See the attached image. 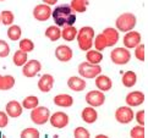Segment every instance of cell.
Returning a JSON list of instances; mask_svg holds the SVG:
<instances>
[{
	"instance_id": "4dcf8cb0",
	"label": "cell",
	"mask_w": 148,
	"mask_h": 138,
	"mask_svg": "<svg viewBox=\"0 0 148 138\" xmlns=\"http://www.w3.org/2000/svg\"><path fill=\"white\" fill-rule=\"evenodd\" d=\"M14 20H15V16H14L12 11H10V10H4V11L0 14V21H1V23H4L5 26H11L14 23Z\"/></svg>"
},
{
	"instance_id": "b9f144b4",
	"label": "cell",
	"mask_w": 148,
	"mask_h": 138,
	"mask_svg": "<svg viewBox=\"0 0 148 138\" xmlns=\"http://www.w3.org/2000/svg\"><path fill=\"white\" fill-rule=\"evenodd\" d=\"M1 86H3V76L0 75V91H1Z\"/></svg>"
},
{
	"instance_id": "2e32d148",
	"label": "cell",
	"mask_w": 148,
	"mask_h": 138,
	"mask_svg": "<svg viewBox=\"0 0 148 138\" xmlns=\"http://www.w3.org/2000/svg\"><path fill=\"white\" fill-rule=\"evenodd\" d=\"M53 86H54V77H53L51 75H49V73H47V75H43L39 81H38V88L40 92L43 93H48L51 91Z\"/></svg>"
},
{
	"instance_id": "9a60e30c",
	"label": "cell",
	"mask_w": 148,
	"mask_h": 138,
	"mask_svg": "<svg viewBox=\"0 0 148 138\" xmlns=\"http://www.w3.org/2000/svg\"><path fill=\"white\" fill-rule=\"evenodd\" d=\"M22 105H21L17 100H11L6 104V114L9 118H12V119H17L22 114Z\"/></svg>"
},
{
	"instance_id": "f35d334b",
	"label": "cell",
	"mask_w": 148,
	"mask_h": 138,
	"mask_svg": "<svg viewBox=\"0 0 148 138\" xmlns=\"http://www.w3.org/2000/svg\"><path fill=\"white\" fill-rule=\"evenodd\" d=\"M136 121L138 122V125L145 126V124H146V111L145 110L137 111V114H136Z\"/></svg>"
},
{
	"instance_id": "ac0fdd59",
	"label": "cell",
	"mask_w": 148,
	"mask_h": 138,
	"mask_svg": "<svg viewBox=\"0 0 148 138\" xmlns=\"http://www.w3.org/2000/svg\"><path fill=\"white\" fill-rule=\"evenodd\" d=\"M67 87L73 92H82L86 88V82H84V79L80 77L72 76L67 79Z\"/></svg>"
},
{
	"instance_id": "277c9868",
	"label": "cell",
	"mask_w": 148,
	"mask_h": 138,
	"mask_svg": "<svg viewBox=\"0 0 148 138\" xmlns=\"http://www.w3.org/2000/svg\"><path fill=\"white\" fill-rule=\"evenodd\" d=\"M100 72H102V67L99 65L89 64L88 61L81 62L78 65V73L83 78H96L98 75H100Z\"/></svg>"
},
{
	"instance_id": "74e56055",
	"label": "cell",
	"mask_w": 148,
	"mask_h": 138,
	"mask_svg": "<svg viewBox=\"0 0 148 138\" xmlns=\"http://www.w3.org/2000/svg\"><path fill=\"white\" fill-rule=\"evenodd\" d=\"M10 54V45L5 40L0 39V57H6Z\"/></svg>"
},
{
	"instance_id": "d590c367",
	"label": "cell",
	"mask_w": 148,
	"mask_h": 138,
	"mask_svg": "<svg viewBox=\"0 0 148 138\" xmlns=\"http://www.w3.org/2000/svg\"><path fill=\"white\" fill-rule=\"evenodd\" d=\"M135 56L137 60L140 61H145V57H146V53H145V45L143 44H138L135 48Z\"/></svg>"
},
{
	"instance_id": "4316f807",
	"label": "cell",
	"mask_w": 148,
	"mask_h": 138,
	"mask_svg": "<svg viewBox=\"0 0 148 138\" xmlns=\"http://www.w3.org/2000/svg\"><path fill=\"white\" fill-rule=\"evenodd\" d=\"M88 0H72L70 4V8L75 12H84L87 10Z\"/></svg>"
},
{
	"instance_id": "8992f818",
	"label": "cell",
	"mask_w": 148,
	"mask_h": 138,
	"mask_svg": "<svg viewBox=\"0 0 148 138\" xmlns=\"http://www.w3.org/2000/svg\"><path fill=\"white\" fill-rule=\"evenodd\" d=\"M110 59L115 65H125L131 59V54L126 48H115L110 53Z\"/></svg>"
},
{
	"instance_id": "8d00e7d4",
	"label": "cell",
	"mask_w": 148,
	"mask_h": 138,
	"mask_svg": "<svg viewBox=\"0 0 148 138\" xmlns=\"http://www.w3.org/2000/svg\"><path fill=\"white\" fill-rule=\"evenodd\" d=\"M73 136H75V138H89L91 137L88 130H86L84 127H77L75 132H73Z\"/></svg>"
},
{
	"instance_id": "d6a6232c",
	"label": "cell",
	"mask_w": 148,
	"mask_h": 138,
	"mask_svg": "<svg viewBox=\"0 0 148 138\" xmlns=\"http://www.w3.org/2000/svg\"><path fill=\"white\" fill-rule=\"evenodd\" d=\"M15 86V78L11 75H6L3 76V86H1V91H9Z\"/></svg>"
},
{
	"instance_id": "60d3db41",
	"label": "cell",
	"mask_w": 148,
	"mask_h": 138,
	"mask_svg": "<svg viewBox=\"0 0 148 138\" xmlns=\"http://www.w3.org/2000/svg\"><path fill=\"white\" fill-rule=\"evenodd\" d=\"M43 3L44 4H47V5H54V4H56L58 3V0H43Z\"/></svg>"
},
{
	"instance_id": "44dd1931",
	"label": "cell",
	"mask_w": 148,
	"mask_h": 138,
	"mask_svg": "<svg viewBox=\"0 0 148 138\" xmlns=\"http://www.w3.org/2000/svg\"><path fill=\"white\" fill-rule=\"evenodd\" d=\"M81 116H82V120L86 124H93V122H96L98 119V113L93 107H88L82 110Z\"/></svg>"
},
{
	"instance_id": "7c38bea8",
	"label": "cell",
	"mask_w": 148,
	"mask_h": 138,
	"mask_svg": "<svg viewBox=\"0 0 148 138\" xmlns=\"http://www.w3.org/2000/svg\"><path fill=\"white\" fill-rule=\"evenodd\" d=\"M141 34L136 31H130L126 32V34L124 37V45L126 49H135V48L141 43Z\"/></svg>"
},
{
	"instance_id": "d4e9b609",
	"label": "cell",
	"mask_w": 148,
	"mask_h": 138,
	"mask_svg": "<svg viewBox=\"0 0 148 138\" xmlns=\"http://www.w3.org/2000/svg\"><path fill=\"white\" fill-rule=\"evenodd\" d=\"M45 37L49 38L51 42H56L60 39L61 37V29L58 27V26H49L48 28L45 29Z\"/></svg>"
},
{
	"instance_id": "7bdbcfd3",
	"label": "cell",
	"mask_w": 148,
	"mask_h": 138,
	"mask_svg": "<svg viewBox=\"0 0 148 138\" xmlns=\"http://www.w3.org/2000/svg\"><path fill=\"white\" fill-rule=\"evenodd\" d=\"M96 138H107V136L105 135H98V136H96Z\"/></svg>"
},
{
	"instance_id": "ee69618b",
	"label": "cell",
	"mask_w": 148,
	"mask_h": 138,
	"mask_svg": "<svg viewBox=\"0 0 148 138\" xmlns=\"http://www.w3.org/2000/svg\"><path fill=\"white\" fill-rule=\"evenodd\" d=\"M0 1H4V0H0Z\"/></svg>"
},
{
	"instance_id": "d6986e66",
	"label": "cell",
	"mask_w": 148,
	"mask_h": 138,
	"mask_svg": "<svg viewBox=\"0 0 148 138\" xmlns=\"http://www.w3.org/2000/svg\"><path fill=\"white\" fill-rule=\"evenodd\" d=\"M102 33L104 34L105 39H107L108 46H114L119 42V32H118V29L108 27V28H105Z\"/></svg>"
},
{
	"instance_id": "1f68e13d",
	"label": "cell",
	"mask_w": 148,
	"mask_h": 138,
	"mask_svg": "<svg viewBox=\"0 0 148 138\" xmlns=\"http://www.w3.org/2000/svg\"><path fill=\"white\" fill-rule=\"evenodd\" d=\"M18 46H20V50H22L25 53H31V51H33V49H34V43L31 39L25 38V39L20 40Z\"/></svg>"
},
{
	"instance_id": "ba28073f",
	"label": "cell",
	"mask_w": 148,
	"mask_h": 138,
	"mask_svg": "<svg viewBox=\"0 0 148 138\" xmlns=\"http://www.w3.org/2000/svg\"><path fill=\"white\" fill-rule=\"evenodd\" d=\"M86 102L89 107H93V108H98V107H102L105 102V95L102 91H91L86 94Z\"/></svg>"
},
{
	"instance_id": "484cf974",
	"label": "cell",
	"mask_w": 148,
	"mask_h": 138,
	"mask_svg": "<svg viewBox=\"0 0 148 138\" xmlns=\"http://www.w3.org/2000/svg\"><path fill=\"white\" fill-rule=\"evenodd\" d=\"M21 34H22V31H21V27L17 25H11L8 29V37L10 40L16 42L21 38Z\"/></svg>"
},
{
	"instance_id": "30bf717a",
	"label": "cell",
	"mask_w": 148,
	"mask_h": 138,
	"mask_svg": "<svg viewBox=\"0 0 148 138\" xmlns=\"http://www.w3.org/2000/svg\"><path fill=\"white\" fill-rule=\"evenodd\" d=\"M42 70V64L38 60H29L23 65L22 73L25 77L32 78L36 75H38V72Z\"/></svg>"
},
{
	"instance_id": "f6af8a7d",
	"label": "cell",
	"mask_w": 148,
	"mask_h": 138,
	"mask_svg": "<svg viewBox=\"0 0 148 138\" xmlns=\"http://www.w3.org/2000/svg\"><path fill=\"white\" fill-rule=\"evenodd\" d=\"M0 22H1V21H0Z\"/></svg>"
},
{
	"instance_id": "3957f363",
	"label": "cell",
	"mask_w": 148,
	"mask_h": 138,
	"mask_svg": "<svg viewBox=\"0 0 148 138\" xmlns=\"http://www.w3.org/2000/svg\"><path fill=\"white\" fill-rule=\"evenodd\" d=\"M136 23H137L136 16L131 12H125L116 18L115 26H116V29L120 32H130L135 28Z\"/></svg>"
},
{
	"instance_id": "603a6c76",
	"label": "cell",
	"mask_w": 148,
	"mask_h": 138,
	"mask_svg": "<svg viewBox=\"0 0 148 138\" xmlns=\"http://www.w3.org/2000/svg\"><path fill=\"white\" fill-rule=\"evenodd\" d=\"M86 59L89 64H93V65H99L103 60V55L102 53L98 51V50H93V49H89L87 50V54H86Z\"/></svg>"
},
{
	"instance_id": "836d02e7",
	"label": "cell",
	"mask_w": 148,
	"mask_h": 138,
	"mask_svg": "<svg viewBox=\"0 0 148 138\" xmlns=\"http://www.w3.org/2000/svg\"><path fill=\"white\" fill-rule=\"evenodd\" d=\"M21 137L22 138H38L39 131L34 128V127H28V128H25L21 132Z\"/></svg>"
},
{
	"instance_id": "ffe728a7",
	"label": "cell",
	"mask_w": 148,
	"mask_h": 138,
	"mask_svg": "<svg viewBox=\"0 0 148 138\" xmlns=\"http://www.w3.org/2000/svg\"><path fill=\"white\" fill-rule=\"evenodd\" d=\"M54 104L60 108H70L73 105V98L70 94H58L54 97Z\"/></svg>"
},
{
	"instance_id": "6da1fadb",
	"label": "cell",
	"mask_w": 148,
	"mask_h": 138,
	"mask_svg": "<svg viewBox=\"0 0 148 138\" xmlns=\"http://www.w3.org/2000/svg\"><path fill=\"white\" fill-rule=\"evenodd\" d=\"M51 16L58 27L73 26L76 22V14L70 8V5H59L51 10Z\"/></svg>"
},
{
	"instance_id": "5bb4252c",
	"label": "cell",
	"mask_w": 148,
	"mask_h": 138,
	"mask_svg": "<svg viewBox=\"0 0 148 138\" xmlns=\"http://www.w3.org/2000/svg\"><path fill=\"white\" fill-rule=\"evenodd\" d=\"M125 100H126V104H127L130 108L138 107V105H141L145 102V94L142 92H140V91L130 92L127 95H126Z\"/></svg>"
},
{
	"instance_id": "e575fe53",
	"label": "cell",
	"mask_w": 148,
	"mask_h": 138,
	"mask_svg": "<svg viewBox=\"0 0 148 138\" xmlns=\"http://www.w3.org/2000/svg\"><path fill=\"white\" fill-rule=\"evenodd\" d=\"M130 136L132 138H145V126H136L131 130L130 132Z\"/></svg>"
},
{
	"instance_id": "f546056e",
	"label": "cell",
	"mask_w": 148,
	"mask_h": 138,
	"mask_svg": "<svg viewBox=\"0 0 148 138\" xmlns=\"http://www.w3.org/2000/svg\"><path fill=\"white\" fill-rule=\"evenodd\" d=\"M94 48H96V50H98V51H103L105 48H108L107 39H105L103 33H99L96 38H94Z\"/></svg>"
},
{
	"instance_id": "8fae6325",
	"label": "cell",
	"mask_w": 148,
	"mask_h": 138,
	"mask_svg": "<svg viewBox=\"0 0 148 138\" xmlns=\"http://www.w3.org/2000/svg\"><path fill=\"white\" fill-rule=\"evenodd\" d=\"M33 16H34L36 20L40 21V22L48 21L51 16V9H50L49 5H47V4H39L34 8Z\"/></svg>"
},
{
	"instance_id": "e0dca14e",
	"label": "cell",
	"mask_w": 148,
	"mask_h": 138,
	"mask_svg": "<svg viewBox=\"0 0 148 138\" xmlns=\"http://www.w3.org/2000/svg\"><path fill=\"white\" fill-rule=\"evenodd\" d=\"M96 86L99 91L102 92H108L113 87V82L108 76L105 75H98L96 77Z\"/></svg>"
},
{
	"instance_id": "9c48e42d",
	"label": "cell",
	"mask_w": 148,
	"mask_h": 138,
	"mask_svg": "<svg viewBox=\"0 0 148 138\" xmlns=\"http://www.w3.org/2000/svg\"><path fill=\"white\" fill-rule=\"evenodd\" d=\"M49 121H50V125L55 128H64L69 125V115L62 113V111H56L53 115H50L49 118Z\"/></svg>"
},
{
	"instance_id": "52a82bcc",
	"label": "cell",
	"mask_w": 148,
	"mask_h": 138,
	"mask_svg": "<svg viewBox=\"0 0 148 138\" xmlns=\"http://www.w3.org/2000/svg\"><path fill=\"white\" fill-rule=\"evenodd\" d=\"M135 118V114L132 109L129 107H120L116 109L115 111V119L118 122L123 124V125H126V124H130L132 120Z\"/></svg>"
},
{
	"instance_id": "7402d4cb",
	"label": "cell",
	"mask_w": 148,
	"mask_h": 138,
	"mask_svg": "<svg viewBox=\"0 0 148 138\" xmlns=\"http://www.w3.org/2000/svg\"><path fill=\"white\" fill-rule=\"evenodd\" d=\"M77 28L75 26H64V29H61V37L66 42H72L77 36Z\"/></svg>"
},
{
	"instance_id": "5b68a950",
	"label": "cell",
	"mask_w": 148,
	"mask_h": 138,
	"mask_svg": "<svg viewBox=\"0 0 148 138\" xmlns=\"http://www.w3.org/2000/svg\"><path fill=\"white\" fill-rule=\"evenodd\" d=\"M50 110L45 107H36L31 111V120L36 125H44L49 121Z\"/></svg>"
},
{
	"instance_id": "4fadbf2b",
	"label": "cell",
	"mask_w": 148,
	"mask_h": 138,
	"mask_svg": "<svg viewBox=\"0 0 148 138\" xmlns=\"http://www.w3.org/2000/svg\"><path fill=\"white\" fill-rule=\"evenodd\" d=\"M55 56L56 59L61 61V62H67L72 59L73 56V51L70 46L67 45H59L55 49Z\"/></svg>"
},
{
	"instance_id": "83f0119b",
	"label": "cell",
	"mask_w": 148,
	"mask_h": 138,
	"mask_svg": "<svg viewBox=\"0 0 148 138\" xmlns=\"http://www.w3.org/2000/svg\"><path fill=\"white\" fill-rule=\"evenodd\" d=\"M27 53H25L22 50H17L15 51L14 57H12V61L16 66H23L26 62H27Z\"/></svg>"
},
{
	"instance_id": "cb8c5ba5",
	"label": "cell",
	"mask_w": 148,
	"mask_h": 138,
	"mask_svg": "<svg viewBox=\"0 0 148 138\" xmlns=\"http://www.w3.org/2000/svg\"><path fill=\"white\" fill-rule=\"evenodd\" d=\"M121 81H123V84L126 88H131V87H134L137 82V75L134 71H126L123 75Z\"/></svg>"
},
{
	"instance_id": "ab89813d",
	"label": "cell",
	"mask_w": 148,
	"mask_h": 138,
	"mask_svg": "<svg viewBox=\"0 0 148 138\" xmlns=\"http://www.w3.org/2000/svg\"><path fill=\"white\" fill-rule=\"evenodd\" d=\"M9 124V116L8 114H5L4 111H0V128L6 127Z\"/></svg>"
},
{
	"instance_id": "f1b7e54d",
	"label": "cell",
	"mask_w": 148,
	"mask_h": 138,
	"mask_svg": "<svg viewBox=\"0 0 148 138\" xmlns=\"http://www.w3.org/2000/svg\"><path fill=\"white\" fill-rule=\"evenodd\" d=\"M38 104H39V99L37 98L36 95H28L27 98L23 99V102H22V108L32 110V109H34L36 107H38Z\"/></svg>"
},
{
	"instance_id": "7a4b0ae2",
	"label": "cell",
	"mask_w": 148,
	"mask_h": 138,
	"mask_svg": "<svg viewBox=\"0 0 148 138\" xmlns=\"http://www.w3.org/2000/svg\"><path fill=\"white\" fill-rule=\"evenodd\" d=\"M77 43L82 51H87L92 49L93 46V39H94V29L89 26H84L77 31Z\"/></svg>"
}]
</instances>
